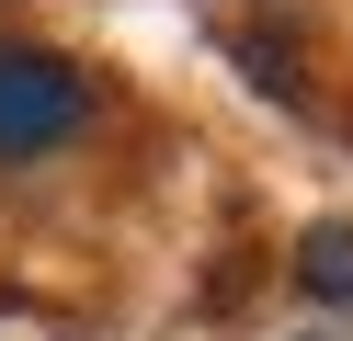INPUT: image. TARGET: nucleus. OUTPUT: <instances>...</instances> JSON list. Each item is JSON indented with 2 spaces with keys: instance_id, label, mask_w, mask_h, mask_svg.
I'll list each match as a JSON object with an SVG mask.
<instances>
[{
  "instance_id": "nucleus-1",
  "label": "nucleus",
  "mask_w": 353,
  "mask_h": 341,
  "mask_svg": "<svg viewBox=\"0 0 353 341\" xmlns=\"http://www.w3.org/2000/svg\"><path fill=\"white\" fill-rule=\"evenodd\" d=\"M92 125V80L46 45H0V159H46Z\"/></svg>"
},
{
  "instance_id": "nucleus-2",
  "label": "nucleus",
  "mask_w": 353,
  "mask_h": 341,
  "mask_svg": "<svg viewBox=\"0 0 353 341\" xmlns=\"http://www.w3.org/2000/svg\"><path fill=\"white\" fill-rule=\"evenodd\" d=\"M296 285H307V296H330V307L353 296V216H319V227L296 239Z\"/></svg>"
}]
</instances>
